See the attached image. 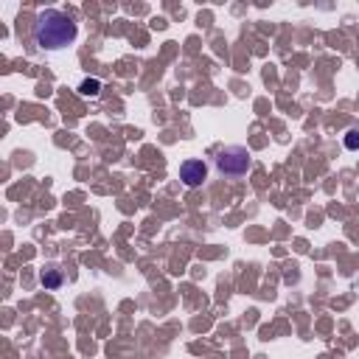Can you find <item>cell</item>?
<instances>
[{
    "instance_id": "6da1fadb",
    "label": "cell",
    "mask_w": 359,
    "mask_h": 359,
    "mask_svg": "<svg viewBox=\"0 0 359 359\" xmlns=\"http://www.w3.org/2000/svg\"><path fill=\"white\" fill-rule=\"evenodd\" d=\"M76 34H79L76 22L59 8L42 11L36 17V22H34V42L42 50H62L76 39Z\"/></svg>"
},
{
    "instance_id": "7a4b0ae2",
    "label": "cell",
    "mask_w": 359,
    "mask_h": 359,
    "mask_svg": "<svg viewBox=\"0 0 359 359\" xmlns=\"http://www.w3.org/2000/svg\"><path fill=\"white\" fill-rule=\"evenodd\" d=\"M213 163H216V171H219V174H224V177H241V174L250 171L252 154L247 151V146L233 143V146L219 149V154L213 157Z\"/></svg>"
},
{
    "instance_id": "3957f363",
    "label": "cell",
    "mask_w": 359,
    "mask_h": 359,
    "mask_svg": "<svg viewBox=\"0 0 359 359\" xmlns=\"http://www.w3.org/2000/svg\"><path fill=\"white\" fill-rule=\"evenodd\" d=\"M180 180H182L188 188H196V185H202V182L208 180V165H205L202 160H185V163L180 165Z\"/></svg>"
},
{
    "instance_id": "277c9868",
    "label": "cell",
    "mask_w": 359,
    "mask_h": 359,
    "mask_svg": "<svg viewBox=\"0 0 359 359\" xmlns=\"http://www.w3.org/2000/svg\"><path fill=\"white\" fill-rule=\"evenodd\" d=\"M39 280H42V286H45V289H56V286L62 283V269H59L56 264H48V266L42 269Z\"/></svg>"
},
{
    "instance_id": "5b68a950",
    "label": "cell",
    "mask_w": 359,
    "mask_h": 359,
    "mask_svg": "<svg viewBox=\"0 0 359 359\" xmlns=\"http://www.w3.org/2000/svg\"><path fill=\"white\" fill-rule=\"evenodd\" d=\"M98 90H101V81H98V79H84V81L79 84V93H81V95H90V98L98 95Z\"/></svg>"
},
{
    "instance_id": "8992f818",
    "label": "cell",
    "mask_w": 359,
    "mask_h": 359,
    "mask_svg": "<svg viewBox=\"0 0 359 359\" xmlns=\"http://www.w3.org/2000/svg\"><path fill=\"white\" fill-rule=\"evenodd\" d=\"M345 149H359V132L356 129H351L345 135Z\"/></svg>"
}]
</instances>
